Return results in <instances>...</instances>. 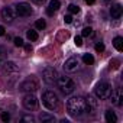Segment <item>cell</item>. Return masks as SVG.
Returning a JSON list of instances; mask_svg holds the SVG:
<instances>
[{"instance_id":"14","label":"cell","mask_w":123,"mask_h":123,"mask_svg":"<svg viewBox=\"0 0 123 123\" xmlns=\"http://www.w3.org/2000/svg\"><path fill=\"white\" fill-rule=\"evenodd\" d=\"M86 101H87L88 111H90V113H93V111L97 109V100H96L93 96H87V97H86Z\"/></svg>"},{"instance_id":"16","label":"cell","mask_w":123,"mask_h":123,"mask_svg":"<svg viewBox=\"0 0 123 123\" xmlns=\"http://www.w3.org/2000/svg\"><path fill=\"white\" fill-rule=\"evenodd\" d=\"M39 120H41L42 123H52V122L55 120V117H54L52 114H49V113H41V114H39Z\"/></svg>"},{"instance_id":"11","label":"cell","mask_w":123,"mask_h":123,"mask_svg":"<svg viewBox=\"0 0 123 123\" xmlns=\"http://www.w3.org/2000/svg\"><path fill=\"white\" fill-rule=\"evenodd\" d=\"M110 97H111L113 104H116V106H122L123 104V94H122V90L120 88L113 90L111 94H110Z\"/></svg>"},{"instance_id":"5","label":"cell","mask_w":123,"mask_h":123,"mask_svg":"<svg viewBox=\"0 0 123 123\" xmlns=\"http://www.w3.org/2000/svg\"><path fill=\"white\" fill-rule=\"evenodd\" d=\"M38 88H39V83H38L33 77L26 78V80L19 86V90L23 91V93H33V91H36Z\"/></svg>"},{"instance_id":"32","label":"cell","mask_w":123,"mask_h":123,"mask_svg":"<svg viewBox=\"0 0 123 123\" xmlns=\"http://www.w3.org/2000/svg\"><path fill=\"white\" fill-rule=\"evenodd\" d=\"M32 2H33V3H36V5H42L45 0H32Z\"/></svg>"},{"instance_id":"23","label":"cell","mask_w":123,"mask_h":123,"mask_svg":"<svg viewBox=\"0 0 123 123\" xmlns=\"http://www.w3.org/2000/svg\"><path fill=\"white\" fill-rule=\"evenodd\" d=\"M93 33V29L90 28V26H87V28H84L83 29V32H81V36H90Z\"/></svg>"},{"instance_id":"25","label":"cell","mask_w":123,"mask_h":123,"mask_svg":"<svg viewBox=\"0 0 123 123\" xmlns=\"http://www.w3.org/2000/svg\"><path fill=\"white\" fill-rule=\"evenodd\" d=\"M13 42H15L16 46H23V39H22V38H15Z\"/></svg>"},{"instance_id":"1","label":"cell","mask_w":123,"mask_h":123,"mask_svg":"<svg viewBox=\"0 0 123 123\" xmlns=\"http://www.w3.org/2000/svg\"><path fill=\"white\" fill-rule=\"evenodd\" d=\"M67 111L73 117H80V116L88 113L86 97H83V96H74V97L68 98V101H67Z\"/></svg>"},{"instance_id":"31","label":"cell","mask_w":123,"mask_h":123,"mask_svg":"<svg viewBox=\"0 0 123 123\" xmlns=\"http://www.w3.org/2000/svg\"><path fill=\"white\" fill-rule=\"evenodd\" d=\"M5 31H6V29H5V26L0 25V36H3V35H5Z\"/></svg>"},{"instance_id":"4","label":"cell","mask_w":123,"mask_h":123,"mask_svg":"<svg viewBox=\"0 0 123 123\" xmlns=\"http://www.w3.org/2000/svg\"><path fill=\"white\" fill-rule=\"evenodd\" d=\"M111 91H113V88H111V86H110L107 81H100V83L96 86V88H94V94H96V97L100 98V100H107V98H110Z\"/></svg>"},{"instance_id":"12","label":"cell","mask_w":123,"mask_h":123,"mask_svg":"<svg viewBox=\"0 0 123 123\" xmlns=\"http://www.w3.org/2000/svg\"><path fill=\"white\" fill-rule=\"evenodd\" d=\"M2 70H3L5 74H10V73H16V71H18V67H16L15 62H12V61H7V62L3 64Z\"/></svg>"},{"instance_id":"33","label":"cell","mask_w":123,"mask_h":123,"mask_svg":"<svg viewBox=\"0 0 123 123\" xmlns=\"http://www.w3.org/2000/svg\"><path fill=\"white\" fill-rule=\"evenodd\" d=\"M86 3H88V5H94L96 3V0H84Z\"/></svg>"},{"instance_id":"21","label":"cell","mask_w":123,"mask_h":123,"mask_svg":"<svg viewBox=\"0 0 123 123\" xmlns=\"http://www.w3.org/2000/svg\"><path fill=\"white\" fill-rule=\"evenodd\" d=\"M26 35H28V38H29L31 41H36V39H38V32H36V31H32V29H31V31L26 32Z\"/></svg>"},{"instance_id":"18","label":"cell","mask_w":123,"mask_h":123,"mask_svg":"<svg viewBox=\"0 0 123 123\" xmlns=\"http://www.w3.org/2000/svg\"><path fill=\"white\" fill-rule=\"evenodd\" d=\"M116 120H117V116L114 114V111L107 110L106 111V122L107 123H116Z\"/></svg>"},{"instance_id":"27","label":"cell","mask_w":123,"mask_h":123,"mask_svg":"<svg viewBox=\"0 0 123 123\" xmlns=\"http://www.w3.org/2000/svg\"><path fill=\"white\" fill-rule=\"evenodd\" d=\"M2 120H3V122H9V120H10V114H9L7 111H3V113H2Z\"/></svg>"},{"instance_id":"3","label":"cell","mask_w":123,"mask_h":123,"mask_svg":"<svg viewBox=\"0 0 123 123\" xmlns=\"http://www.w3.org/2000/svg\"><path fill=\"white\" fill-rule=\"evenodd\" d=\"M42 103L48 110H56L58 106H59V98L54 91L48 90L42 94Z\"/></svg>"},{"instance_id":"19","label":"cell","mask_w":123,"mask_h":123,"mask_svg":"<svg viewBox=\"0 0 123 123\" xmlns=\"http://www.w3.org/2000/svg\"><path fill=\"white\" fill-rule=\"evenodd\" d=\"M83 61H84V64L91 65V64L94 62V56H93L91 54H84V55H83Z\"/></svg>"},{"instance_id":"30","label":"cell","mask_w":123,"mask_h":123,"mask_svg":"<svg viewBox=\"0 0 123 123\" xmlns=\"http://www.w3.org/2000/svg\"><path fill=\"white\" fill-rule=\"evenodd\" d=\"M64 22H65V23H71V22H73V16H71V15L64 16Z\"/></svg>"},{"instance_id":"20","label":"cell","mask_w":123,"mask_h":123,"mask_svg":"<svg viewBox=\"0 0 123 123\" xmlns=\"http://www.w3.org/2000/svg\"><path fill=\"white\" fill-rule=\"evenodd\" d=\"M45 26H46V22H45L43 19H38V20L35 22V28H36L38 31H42V29H45Z\"/></svg>"},{"instance_id":"7","label":"cell","mask_w":123,"mask_h":123,"mask_svg":"<svg viewBox=\"0 0 123 123\" xmlns=\"http://www.w3.org/2000/svg\"><path fill=\"white\" fill-rule=\"evenodd\" d=\"M22 103H23V107H25L26 110H35V109L38 107V98L35 97L33 93H28V94L23 97Z\"/></svg>"},{"instance_id":"35","label":"cell","mask_w":123,"mask_h":123,"mask_svg":"<svg viewBox=\"0 0 123 123\" xmlns=\"http://www.w3.org/2000/svg\"><path fill=\"white\" fill-rule=\"evenodd\" d=\"M0 62H2V61H0Z\"/></svg>"},{"instance_id":"22","label":"cell","mask_w":123,"mask_h":123,"mask_svg":"<svg viewBox=\"0 0 123 123\" xmlns=\"http://www.w3.org/2000/svg\"><path fill=\"white\" fill-rule=\"evenodd\" d=\"M68 10H70V13H73V15L80 13V7H78L77 5H70V6H68Z\"/></svg>"},{"instance_id":"8","label":"cell","mask_w":123,"mask_h":123,"mask_svg":"<svg viewBox=\"0 0 123 123\" xmlns=\"http://www.w3.org/2000/svg\"><path fill=\"white\" fill-rule=\"evenodd\" d=\"M78 68H80V61H78V58H75V56L68 58V59L65 61V64H64L65 73H75Z\"/></svg>"},{"instance_id":"29","label":"cell","mask_w":123,"mask_h":123,"mask_svg":"<svg viewBox=\"0 0 123 123\" xmlns=\"http://www.w3.org/2000/svg\"><path fill=\"white\" fill-rule=\"evenodd\" d=\"M74 42H75V45H77V46H81V45H83V38H81V36H75Z\"/></svg>"},{"instance_id":"6","label":"cell","mask_w":123,"mask_h":123,"mask_svg":"<svg viewBox=\"0 0 123 123\" xmlns=\"http://www.w3.org/2000/svg\"><path fill=\"white\" fill-rule=\"evenodd\" d=\"M58 77H59L58 71L55 68H52V67H46L43 70V73H42V78H43V81L46 84H55L56 80H58Z\"/></svg>"},{"instance_id":"28","label":"cell","mask_w":123,"mask_h":123,"mask_svg":"<svg viewBox=\"0 0 123 123\" xmlns=\"http://www.w3.org/2000/svg\"><path fill=\"white\" fill-rule=\"evenodd\" d=\"M22 122H31V123H33L35 119H33V116H23L22 117Z\"/></svg>"},{"instance_id":"17","label":"cell","mask_w":123,"mask_h":123,"mask_svg":"<svg viewBox=\"0 0 123 123\" xmlns=\"http://www.w3.org/2000/svg\"><path fill=\"white\" fill-rule=\"evenodd\" d=\"M113 46H114L119 52H122V51H123V38H122V36H116V38L113 39Z\"/></svg>"},{"instance_id":"13","label":"cell","mask_w":123,"mask_h":123,"mask_svg":"<svg viewBox=\"0 0 123 123\" xmlns=\"http://www.w3.org/2000/svg\"><path fill=\"white\" fill-rule=\"evenodd\" d=\"M122 13H123V9H122L120 5H114V6L110 7V16L113 19H119L122 16Z\"/></svg>"},{"instance_id":"9","label":"cell","mask_w":123,"mask_h":123,"mask_svg":"<svg viewBox=\"0 0 123 123\" xmlns=\"http://www.w3.org/2000/svg\"><path fill=\"white\" fill-rule=\"evenodd\" d=\"M31 13H32V7H31L29 3L22 2V3L16 5V15H19L22 18H26V16H31Z\"/></svg>"},{"instance_id":"34","label":"cell","mask_w":123,"mask_h":123,"mask_svg":"<svg viewBox=\"0 0 123 123\" xmlns=\"http://www.w3.org/2000/svg\"><path fill=\"white\" fill-rule=\"evenodd\" d=\"M25 49H26V51H31V49H32V46H31V45H25Z\"/></svg>"},{"instance_id":"15","label":"cell","mask_w":123,"mask_h":123,"mask_svg":"<svg viewBox=\"0 0 123 123\" xmlns=\"http://www.w3.org/2000/svg\"><path fill=\"white\" fill-rule=\"evenodd\" d=\"M59 6H61V3H59V0H51L49 2V6H48V15H52L55 10H58L59 9Z\"/></svg>"},{"instance_id":"2","label":"cell","mask_w":123,"mask_h":123,"mask_svg":"<svg viewBox=\"0 0 123 123\" xmlns=\"http://www.w3.org/2000/svg\"><path fill=\"white\" fill-rule=\"evenodd\" d=\"M55 84L58 86L59 91L62 93V94H65V96L73 94V93L75 91V83H74L70 77H67V75L58 77V80H56V83H55Z\"/></svg>"},{"instance_id":"24","label":"cell","mask_w":123,"mask_h":123,"mask_svg":"<svg viewBox=\"0 0 123 123\" xmlns=\"http://www.w3.org/2000/svg\"><path fill=\"white\" fill-rule=\"evenodd\" d=\"M6 54H7L6 48H5V46H0V61H2V59H5V58H6Z\"/></svg>"},{"instance_id":"26","label":"cell","mask_w":123,"mask_h":123,"mask_svg":"<svg viewBox=\"0 0 123 123\" xmlns=\"http://www.w3.org/2000/svg\"><path fill=\"white\" fill-rule=\"evenodd\" d=\"M96 51H97V52H103V51H104V43H101V42L96 43Z\"/></svg>"},{"instance_id":"10","label":"cell","mask_w":123,"mask_h":123,"mask_svg":"<svg viewBox=\"0 0 123 123\" xmlns=\"http://www.w3.org/2000/svg\"><path fill=\"white\" fill-rule=\"evenodd\" d=\"M2 18H3L5 22H13L15 18H16V10L13 7L6 6V7L2 9Z\"/></svg>"}]
</instances>
